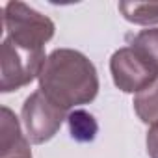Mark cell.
Here are the masks:
<instances>
[{
	"instance_id": "cell-2",
	"label": "cell",
	"mask_w": 158,
	"mask_h": 158,
	"mask_svg": "<svg viewBox=\"0 0 158 158\" xmlns=\"http://www.w3.org/2000/svg\"><path fill=\"white\" fill-rule=\"evenodd\" d=\"M2 13L6 39L17 47L28 50H45V45L54 37V23L24 2H8Z\"/></svg>"
},
{
	"instance_id": "cell-9",
	"label": "cell",
	"mask_w": 158,
	"mask_h": 158,
	"mask_svg": "<svg viewBox=\"0 0 158 158\" xmlns=\"http://www.w3.org/2000/svg\"><path fill=\"white\" fill-rule=\"evenodd\" d=\"M130 47L143 56V60L158 73V28L141 30L134 35Z\"/></svg>"
},
{
	"instance_id": "cell-10",
	"label": "cell",
	"mask_w": 158,
	"mask_h": 158,
	"mask_svg": "<svg viewBox=\"0 0 158 158\" xmlns=\"http://www.w3.org/2000/svg\"><path fill=\"white\" fill-rule=\"evenodd\" d=\"M69 130L71 136L76 141H93L97 136V121L93 119L91 114L84 112V110H74L69 117Z\"/></svg>"
},
{
	"instance_id": "cell-3",
	"label": "cell",
	"mask_w": 158,
	"mask_h": 158,
	"mask_svg": "<svg viewBox=\"0 0 158 158\" xmlns=\"http://www.w3.org/2000/svg\"><path fill=\"white\" fill-rule=\"evenodd\" d=\"M47 56L45 50H28L23 47L13 45L10 39H2V80H0V91L11 93L17 91L35 78L43 69Z\"/></svg>"
},
{
	"instance_id": "cell-4",
	"label": "cell",
	"mask_w": 158,
	"mask_h": 158,
	"mask_svg": "<svg viewBox=\"0 0 158 158\" xmlns=\"http://www.w3.org/2000/svg\"><path fill=\"white\" fill-rule=\"evenodd\" d=\"M21 115L26 128V138L30 139V143L35 145L52 139L63 125V121L67 119V112L54 104L41 89L26 97Z\"/></svg>"
},
{
	"instance_id": "cell-7",
	"label": "cell",
	"mask_w": 158,
	"mask_h": 158,
	"mask_svg": "<svg viewBox=\"0 0 158 158\" xmlns=\"http://www.w3.org/2000/svg\"><path fill=\"white\" fill-rule=\"evenodd\" d=\"M121 15L139 26L158 24V2H119Z\"/></svg>"
},
{
	"instance_id": "cell-6",
	"label": "cell",
	"mask_w": 158,
	"mask_h": 158,
	"mask_svg": "<svg viewBox=\"0 0 158 158\" xmlns=\"http://www.w3.org/2000/svg\"><path fill=\"white\" fill-rule=\"evenodd\" d=\"M0 158H34L32 149H30V139L23 134L17 115L8 106H2Z\"/></svg>"
},
{
	"instance_id": "cell-1",
	"label": "cell",
	"mask_w": 158,
	"mask_h": 158,
	"mask_svg": "<svg viewBox=\"0 0 158 158\" xmlns=\"http://www.w3.org/2000/svg\"><path fill=\"white\" fill-rule=\"evenodd\" d=\"M37 80L39 89L65 112L93 102L99 93V74L93 61L73 48L52 50Z\"/></svg>"
},
{
	"instance_id": "cell-11",
	"label": "cell",
	"mask_w": 158,
	"mask_h": 158,
	"mask_svg": "<svg viewBox=\"0 0 158 158\" xmlns=\"http://www.w3.org/2000/svg\"><path fill=\"white\" fill-rule=\"evenodd\" d=\"M145 145H147V154L151 158H158V123L149 128L147 138H145Z\"/></svg>"
},
{
	"instance_id": "cell-8",
	"label": "cell",
	"mask_w": 158,
	"mask_h": 158,
	"mask_svg": "<svg viewBox=\"0 0 158 158\" xmlns=\"http://www.w3.org/2000/svg\"><path fill=\"white\" fill-rule=\"evenodd\" d=\"M134 110L145 125L158 123V80L134 97Z\"/></svg>"
},
{
	"instance_id": "cell-5",
	"label": "cell",
	"mask_w": 158,
	"mask_h": 158,
	"mask_svg": "<svg viewBox=\"0 0 158 158\" xmlns=\"http://www.w3.org/2000/svg\"><path fill=\"white\" fill-rule=\"evenodd\" d=\"M110 73L115 88L136 95L158 80V73L132 47H123L112 54Z\"/></svg>"
}]
</instances>
